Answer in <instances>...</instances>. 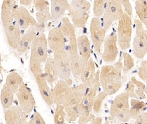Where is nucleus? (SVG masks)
Segmentation results:
<instances>
[{"mask_svg":"<svg viewBox=\"0 0 147 124\" xmlns=\"http://www.w3.org/2000/svg\"><path fill=\"white\" fill-rule=\"evenodd\" d=\"M16 1L14 0H5L1 5V19L7 44L11 48L16 49L21 38L20 29L16 24L12 12L16 7Z\"/></svg>","mask_w":147,"mask_h":124,"instance_id":"1","label":"nucleus"},{"mask_svg":"<svg viewBox=\"0 0 147 124\" xmlns=\"http://www.w3.org/2000/svg\"><path fill=\"white\" fill-rule=\"evenodd\" d=\"M123 65L119 61L114 65H104L100 71V82L103 92L108 96L117 92L122 86Z\"/></svg>","mask_w":147,"mask_h":124,"instance_id":"2","label":"nucleus"},{"mask_svg":"<svg viewBox=\"0 0 147 124\" xmlns=\"http://www.w3.org/2000/svg\"><path fill=\"white\" fill-rule=\"evenodd\" d=\"M87 90L88 87L83 84L71 88L70 95L64 105L67 113L66 119L69 122H73L79 118V108Z\"/></svg>","mask_w":147,"mask_h":124,"instance_id":"3","label":"nucleus"},{"mask_svg":"<svg viewBox=\"0 0 147 124\" xmlns=\"http://www.w3.org/2000/svg\"><path fill=\"white\" fill-rule=\"evenodd\" d=\"M91 4L86 0H73L70 3L69 16L75 27L83 28L90 18Z\"/></svg>","mask_w":147,"mask_h":124,"instance_id":"4","label":"nucleus"},{"mask_svg":"<svg viewBox=\"0 0 147 124\" xmlns=\"http://www.w3.org/2000/svg\"><path fill=\"white\" fill-rule=\"evenodd\" d=\"M129 98L128 94L125 92L117 96L113 100L110 107L111 119H117L122 123L129 121L130 119Z\"/></svg>","mask_w":147,"mask_h":124,"instance_id":"5","label":"nucleus"},{"mask_svg":"<svg viewBox=\"0 0 147 124\" xmlns=\"http://www.w3.org/2000/svg\"><path fill=\"white\" fill-rule=\"evenodd\" d=\"M117 41L122 50L130 48L132 35V21L130 16L125 12L119 20L117 27Z\"/></svg>","mask_w":147,"mask_h":124,"instance_id":"6","label":"nucleus"},{"mask_svg":"<svg viewBox=\"0 0 147 124\" xmlns=\"http://www.w3.org/2000/svg\"><path fill=\"white\" fill-rule=\"evenodd\" d=\"M54 60L57 67L58 75L60 80L67 83L69 86L72 85L71 75L72 73L69 55L66 49L54 52Z\"/></svg>","mask_w":147,"mask_h":124,"instance_id":"7","label":"nucleus"},{"mask_svg":"<svg viewBox=\"0 0 147 124\" xmlns=\"http://www.w3.org/2000/svg\"><path fill=\"white\" fill-rule=\"evenodd\" d=\"M136 36L133 40V53L138 59H142L147 54V29L140 20H135Z\"/></svg>","mask_w":147,"mask_h":124,"instance_id":"8","label":"nucleus"},{"mask_svg":"<svg viewBox=\"0 0 147 124\" xmlns=\"http://www.w3.org/2000/svg\"><path fill=\"white\" fill-rule=\"evenodd\" d=\"M48 39L44 32H39L34 39L31 48V57L41 64L46 63L48 60Z\"/></svg>","mask_w":147,"mask_h":124,"instance_id":"9","label":"nucleus"},{"mask_svg":"<svg viewBox=\"0 0 147 124\" xmlns=\"http://www.w3.org/2000/svg\"><path fill=\"white\" fill-rule=\"evenodd\" d=\"M69 43L66 47L69 60H70L71 71L75 75H80L86 65L81 59L77 48L76 35H73L69 38Z\"/></svg>","mask_w":147,"mask_h":124,"instance_id":"10","label":"nucleus"},{"mask_svg":"<svg viewBox=\"0 0 147 124\" xmlns=\"http://www.w3.org/2000/svg\"><path fill=\"white\" fill-rule=\"evenodd\" d=\"M124 14L122 5L119 0H109L102 16V25L105 30L109 29L113 22L119 20Z\"/></svg>","mask_w":147,"mask_h":124,"instance_id":"11","label":"nucleus"},{"mask_svg":"<svg viewBox=\"0 0 147 124\" xmlns=\"http://www.w3.org/2000/svg\"><path fill=\"white\" fill-rule=\"evenodd\" d=\"M90 31L94 50L97 54H100L101 47L106 38L107 32L103 27L100 18H92L90 22Z\"/></svg>","mask_w":147,"mask_h":124,"instance_id":"12","label":"nucleus"},{"mask_svg":"<svg viewBox=\"0 0 147 124\" xmlns=\"http://www.w3.org/2000/svg\"><path fill=\"white\" fill-rule=\"evenodd\" d=\"M17 99L22 111L27 114L33 112L35 106V100L32 94V91L25 83L20 85L18 92L16 93Z\"/></svg>","mask_w":147,"mask_h":124,"instance_id":"13","label":"nucleus"},{"mask_svg":"<svg viewBox=\"0 0 147 124\" xmlns=\"http://www.w3.org/2000/svg\"><path fill=\"white\" fill-rule=\"evenodd\" d=\"M12 14L20 29H28L31 27L37 28L40 25L31 16L29 11L23 6L15 7Z\"/></svg>","mask_w":147,"mask_h":124,"instance_id":"14","label":"nucleus"},{"mask_svg":"<svg viewBox=\"0 0 147 124\" xmlns=\"http://www.w3.org/2000/svg\"><path fill=\"white\" fill-rule=\"evenodd\" d=\"M117 42L116 32H112L106 37L104 41V50L102 54V59L104 61L112 63L115 61L119 53Z\"/></svg>","mask_w":147,"mask_h":124,"instance_id":"15","label":"nucleus"},{"mask_svg":"<svg viewBox=\"0 0 147 124\" xmlns=\"http://www.w3.org/2000/svg\"><path fill=\"white\" fill-rule=\"evenodd\" d=\"M52 91V98L54 104L64 106L67 102L69 95L71 94V87L67 84V83L63 80L58 81L56 85L54 86Z\"/></svg>","mask_w":147,"mask_h":124,"instance_id":"16","label":"nucleus"},{"mask_svg":"<svg viewBox=\"0 0 147 124\" xmlns=\"http://www.w3.org/2000/svg\"><path fill=\"white\" fill-rule=\"evenodd\" d=\"M48 47L54 52L58 50L66 49L67 38L60 27H54L49 31L48 36Z\"/></svg>","mask_w":147,"mask_h":124,"instance_id":"17","label":"nucleus"},{"mask_svg":"<svg viewBox=\"0 0 147 124\" xmlns=\"http://www.w3.org/2000/svg\"><path fill=\"white\" fill-rule=\"evenodd\" d=\"M33 76L35 79V81H36L37 86H38L39 92H40L43 100L48 106H52V104H54L52 91L49 87L48 82H47L46 77H45L44 72L42 71L33 75Z\"/></svg>","mask_w":147,"mask_h":124,"instance_id":"18","label":"nucleus"},{"mask_svg":"<svg viewBox=\"0 0 147 124\" xmlns=\"http://www.w3.org/2000/svg\"><path fill=\"white\" fill-rule=\"evenodd\" d=\"M77 48L81 59L85 65H87L88 61L91 59L92 48L91 43L88 37L85 35H82L77 37Z\"/></svg>","mask_w":147,"mask_h":124,"instance_id":"19","label":"nucleus"},{"mask_svg":"<svg viewBox=\"0 0 147 124\" xmlns=\"http://www.w3.org/2000/svg\"><path fill=\"white\" fill-rule=\"evenodd\" d=\"M36 29L34 27H31L21 36L19 44L18 45L16 50L19 53H24L31 48L34 39L36 37Z\"/></svg>","mask_w":147,"mask_h":124,"instance_id":"20","label":"nucleus"},{"mask_svg":"<svg viewBox=\"0 0 147 124\" xmlns=\"http://www.w3.org/2000/svg\"><path fill=\"white\" fill-rule=\"evenodd\" d=\"M96 73L97 71L96 70L95 63L93 59H90L80 75L82 84L88 88L91 87L95 80Z\"/></svg>","mask_w":147,"mask_h":124,"instance_id":"21","label":"nucleus"},{"mask_svg":"<svg viewBox=\"0 0 147 124\" xmlns=\"http://www.w3.org/2000/svg\"><path fill=\"white\" fill-rule=\"evenodd\" d=\"M44 72L48 84L51 86H54V84L56 85L58 81V79L59 78V75L54 59L48 58L45 63Z\"/></svg>","mask_w":147,"mask_h":124,"instance_id":"22","label":"nucleus"},{"mask_svg":"<svg viewBox=\"0 0 147 124\" xmlns=\"http://www.w3.org/2000/svg\"><path fill=\"white\" fill-rule=\"evenodd\" d=\"M50 2V13L52 19L55 20L70 10V3L67 0H52Z\"/></svg>","mask_w":147,"mask_h":124,"instance_id":"23","label":"nucleus"},{"mask_svg":"<svg viewBox=\"0 0 147 124\" xmlns=\"http://www.w3.org/2000/svg\"><path fill=\"white\" fill-rule=\"evenodd\" d=\"M22 110L20 106H12L5 110L4 117L6 124H20Z\"/></svg>","mask_w":147,"mask_h":124,"instance_id":"24","label":"nucleus"},{"mask_svg":"<svg viewBox=\"0 0 147 124\" xmlns=\"http://www.w3.org/2000/svg\"><path fill=\"white\" fill-rule=\"evenodd\" d=\"M14 93L12 91V90L5 84L3 86L1 91V95H0L1 105L5 110L12 106V105L13 104V101H14Z\"/></svg>","mask_w":147,"mask_h":124,"instance_id":"25","label":"nucleus"},{"mask_svg":"<svg viewBox=\"0 0 147 124\" xmlns=\"http://www.w3.org/2000/svg\"><path fill=\"white\" fill-rule=\"evenodd\" d=\"M22 83H23L22 78L16 72H11L6 77L5 84L12 90L14 94L18 92L20 86Z\"/></svg>","mask_w":147,"mask_h":124,"instance_id":"26","label":"nucleus"},{"mask_svg":"<svg viewBox=\"0 0 147 124\" xmlns=\"http://www.w3.org/2000/svg\"><path fill=\"white\" fill-rule=\"evenodd\" d=\"M135 10L139 19L147 29V0L136 1Z\"/></svg>","mask_w":147,"mask_h":124,"instance_id":"27","label":"nucleus"},{"mask_svg":"<svg viewBox=\"0 0 147 124\" xmlns=\"http://www.w3.org/2000/svg\"><path fill=\"white\" fill-rule=\"evenodd\" d=\"M131 108H129V116L130 119H136L146 108V105L144 102L137 99L132 98L131 100Z\"/></svg>","mask_w":147,"mask_h":124,"instance_id":"28","label":"nucleus"},{"mask_svg":"<svg viewBox=\"0 0 147 124\" xmlns=\"http://www.w3.org/2000/svg\"><path fill=\"white\" fill-rule=\"evenodd\" d=\"M60 29L67 39L70 38L72 35L75 34V27L71 22L69 18L64 17L61 20Z\"/></svg>","mask_w":147,"mask_h":124,"instance_id":"29","label":"nucleus"},{"mask_svg":"<svg viewBox=\"0 0 147 124\" xmlns=\"http://www.w3.org/2000/svg\"><path fill=\"white\" fill-rule=\"evenodd\" d=\"M107 3V1L106 0H95L94 1L93 13L94 17L100 18L103 16Z\"/></svg>","mask_w":147,"mask_h":124,"instance_id":"30","label":"nucleus"},{"mask_svg":"<svg viewBox=\"0 0 147 124\" xmlns=\"http://www.w3.org/2000/svg\"><path fill=\"white\" fill-rule=\"evenodd\" d=\"M66 117H67V113L65 106L62 105H57L54 115V124H66Z\"/></svg>","mask_w":147,"mask_h":124,"instance_id":"31","label":"nucleus"},{"mask_svg":"<svg viewBox=\"0 0 147 124\" xmlns=\"http://www.w3.org/2000/svg\"><path fill=\"white\" fill-rule=\"evenodd\" d=\"M131 81L136 86L135 92L136 95L138 96L139 99H145L146 98V85L143 84L140 81L137 80L136 77H132L131 78Z\"/></svg>","mask_w":147,"mask_h":124,"instance_id":"32","label":"nucleus"},{"mask_svg":"<svg viewBox=\"0 0 147 124\" xmlns=\"http://www.w3.org/2000/svg\"><path fill=\"white\" fill-rule=\"evenodd\" d=\"M123 73L126 74L133 68L134 66V61L133 58L127 52H123Z\"/></svg>","mask_w":147,"mask_h":124,"instance_id":"33","label":"nucleus"},{"mask_svg":"<svg viewBox=\"0 0 147 124\" xmlns=\"http://www.w3.org/2000/svg\"><path fill=\"white\" fill-rule=\"evenodd\" d=\"M107 96L108 95H107L105 92H104L103 91L100 92L97 94L96 97L95 101H94L93 107L94 111L96 113H98L100 111L103 101L105 98H106Z\"/></svg>","mask_w":147,"mask_h":124,"instance_id":"34","label":"nucleus"},{"mask_svg":"<svg viewBox=\"0 0 147 124\" xmlns=\"http://www.w3.org/2000/svg\"><path fill=\"white\" fill-rule=\"evenodd\" d=\"M36 16V20L39 24H43L48 20H52L50 10H47L41 12H37L35 14Z\"/></svg>","mask_w":147,"mask_h":124,"instance_id":"35","label":"nucleus"},{"mask_svg":"<svg viewBox=\"0 0 147 124\" xmlns=\"http://www.w3.org/2000/svg\"><path fill=\"white\" fill-rule=\"evenodd\" d=\"M33 3L37 12L50 10V1L45 0H34Z\"/></svg>","mask_w":147,"mask_h":124,"instance_id":"36","label":"nucleus"},{"mask_svg":"<svg viewBox=\"0 0 147 124\" xmlns=\"http://www.w3.org/2000/svg\"><path fill=\"white\" fill-rule=\"evenodd\" d=\"M138 75L142 81L146 83V88L147 93V61H143L141 63L140 67L138 69Z\"/></svg>","mask_w":147,"mask_h":124,"instance_id":"37","label":"nucleus"},{"mask_svg":"<svg viewBox=\"0 0 147 124\" xmlns=\"http://www.w3.org/2000/svg\"><path fill=\"white\" fill-rule=\"evenodd\" d=\"M136 90V86L132 82V81L130 80L129 82L127 84V86H126L125 88V92H127L129 95V96L130 98H135L138 100L139 98L136 95V94L135 92Z\"/></svg>","mask_w":147,"mask_h":124,"instance_id":"38","label":"nucleus"},{"mask_svg":"<svg viewBox=\"0 0 147 124\" xmlns=\"http://www.w3.org/2000/svg\"><path fill=\"white\" fill-rule=\"evenodd\" d=\"M120 3L125 8V13L129 15L130 17L132 16V7H131L130 1L128 0H121Z\"/></svg>","mask_w":147,"mask_h":124,"instance_id":"39","label":"nucleus"},{"mask_svg":"<svg viewBox=\"0 0 147 124\" xmlns=\"http://www.w3.org/2000/svg\"><path fill=\"white\" fill-rule=\"evenodd\" d=\"M33 119L35 121V124H46L44 118L38 112H36L33 115Z\"/></svg>","mask_w":147,"mask_h":124,"instance_id":"40","label":"nucleus"},{"mask_svg":"<svg viewBox=\"0 0 147 124\" xmlns=\"http://www.w3.org/2000/svg\"><path fill=\"white\" fill-rule=\"evenodd\" d=\"M27 119H28V114L22 112V117L20 121V124H28Z\"/></svg>","mask_w":147,"mask_h":124,"instance_id":"41","label":"nucleus"},{"mask_svg":"<svg viewBox=\"0 0 147 124\" xmlns=\"http://www.w3.org/2000/svg\"><path fill=\"white\" fill-rule=\"evenodd\" d=\"M102 119L101 117H94L91 121L90 123L92 124H102Z\"/></svg>","mask_w":147,"mask_h":124,"instance_id":"42","label":"nucleus"},{"mask_svg":"<svg viewBox=\"0 0 147 124\" xmlns=\"http://www.w3.org/2000/svg\"><path fill=\"white\" fill-rule=\"evenodd\" d=\"M139 117H140V119L142 120L144 124H147V113H144V112L142 113L141 114L140 116H139Z\"/></svg>","mask_w":147,"mask_h":124,"instance_id":"43","label":"nucleus"},{"mask_svg":"<svg viewBox=\"0 0 147 124\" xmlns=\"http://www.w3.org/2000/svg\"><path fill=\"white\" fill-rule=\"evenodd\" d=\"M33 1H31V0H21L20 1V3L21 5H29L31 3H33Z\"/></svg>","mask_w":147,"mask_h":124,"instance_id":"44","label":"nucleus"},{"mask_svg":"<svg viewBox=\"0 0 147 124\" xmlns=\"http://www.w3.org/2000/svg\"><path fill=\"white\" fill-rule=\"evenodd\" d=\"M134 124H144V122H143L142 120L141 119L140 117H138V119H136Z\"/></svg>","mask_w":147,"mask_h":124,"instance_id":"45","label":"nucleus"},{"mask_svg":"<svg viewBox=\"0 0 147 124\" xmlns=\"http://www.w3.org/2000/svg\"><path fill=\"white\" fill-rule=\"evenodd\" d=\"M28 124H35V120H34V119L33 118V119H30L29 121H28Z\"/></svg>","mask_w":147,"mask_h":124,"instance_id":"46","label":"nucleus"},{"mask_svg":"<svg viewBox=\"0 0 147 124\" xmlns=\"http://www.w3.org/2000/svg\"><path fill=\"white\" fill-rule=\"evenodd\" d=\"M105 124H110V123H109V120H108V119H106V120H105ZM120 124H124V123H120Z\"/></svg>","mask_w":147,"mask_h":124,"instance_id":"47","label":"nucleus"},{"mask_svg":"<svg viewBox=\"0 0 147 124\" xmlns=\"http://www.w3.org/2000/svg\"><path fill=\"white\" fill-rule=\"evenodd\" d=\"M66 124H67V123H66Z\"/></svg>","mask_w":147,"mask_h":124,"instance_id":"48","label":"nucleus"}]
</instances>
